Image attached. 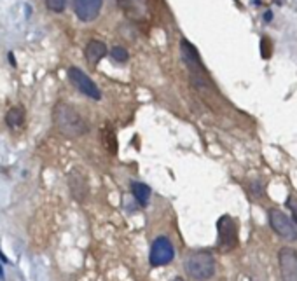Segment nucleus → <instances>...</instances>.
<instances>
[{"label": "nucleus", "mask_w": 297, "mask_h": 281, "mask_svg": "<svg viewBox=\"0 0 297 281\" xmlns=\"http://www.w3.org/2000/svg\"><path fill=\"white\" fill-rule=\"evenodd\" d=\"M54 124L61 134L68 138H77L87 133V122L82 116L68 103H58L54 107Z\"/></svg>", "instance_id": "1"}, {"label": "nucleus", "mask_w": 297, "mask_h": 281, "mask_svg": "<svg viewBox=\"0 0 297 281\" xmlns=\"http://www.w3.org/2000/svg\"><path fill=\"white\" fill-rule=\"evenodd\" d=\"M180 52H182V61L187 66L189 74H191V81L194 84L196 89L199 91H206L212 87V83H210L208 74H206V68L201 61L199 52L196 51V48L192 46L189 40L182 39L180 40Z\"/></svg>", "instance_id": "2"}, {"label": "nucleus", "mask_w": 297, "mask_h": 281, "mask_svg": "<svg viewBox=\"0 0 297 281\" xmlns=\"http://www.w3.org/2000/svg\"><path fill=\"white\" fill-rule=\"evenodd\" d=\"M215 259L210 251H192L185 259V273L194 281H208L215 276Z\"/></svg>", "instance_id": "3"}, {"label": "nucleus", "mask_w": 297, "mask_h": 281, "mask_svg": "<svg viewBox=\"0 0 297 281\" xmlns=\"http://www.w3.org/2000/svg\"><path fill=\"white\" fill-rule=\"evenodd\" d=\"M217 248L224 253L236 250L238 247V225L231 215H222L217 222Z\"/></svg>", "instance_id": "4"}, {"label": "nucleus", "mask_w": 297, "mask_h": 281, "mask_svg": "<svg viewBox=\"0 0 297 281\" xmlns=\"http://www.w3.org/2000/svg\"><path fill=\"white\" fill-rule=\"evenodd\" d=\"M267 218H269L271 229L275 231L280 238L285 239V241H290V243L297 241V225L294 224V220L287 215V213L273 208V210H269Z\"/></svg>", "instance_id": "5"}, {"label": "nucleus", "mask_w": 297, "mask_h": 281, "mask_svg": "<svg viewBox=\"0 0 297 281\" xmlns=\"http://www.w3.org/2000/svg\"><path fill=\"white\" fill-rule=\"evenodd\" d=\"M175 259V247L173 243L165 236H159L150 245V253H148V262L152 267H161V265L170 264Z\"/></svg>", "instance_id": "6"}, {"label": "nucleus", "mask_w": 297, "mask_h": 281, "mask_svg": "<svg viewBox=\"0 0 297 281\" xmlns=\"http://www.w3.org/2000/svg\"><path fill=\"white\" fill-rule=\"evenodd\" d=\"M68 79H70V83L75 86V89L82 93L84 96L95 99V101H100L101 99V93H100V89H98V86L95 84V81H93L89 75L84 74L81 68H77V66H70Z\"/></svg>", "instance_id": "7"}, {"label": "nucleus", "mask_w": 297, "mask_h": 281, "mask_svg": "<svg viewBox=\"0 0 297 281\" xmlns=\"http://www.w3.org/2000/svg\"><path fill=\"white\" fill-rule=\"evenodd\" d=\"M278 265L281 281H297V251L290 247H281L278 251Z\"/></svg>", "instance_id": "8"}, {"label": "nucleus", "mask_w": 297, "mask_h": 281, "mask_svg": "<svg viewBox=\"0 0 297 281\" xmlns=\"http://www.w3.org/2000/svg\"><path fill=\"white\" fill-rule=\"evenodd\" d=\"M75 16L84 23L95 21L100 16L101 7H103V0H72Z\"/></svg>", "instance_id": "9"}, {"label": "nucleus", "mask_w": 297, "mask_h": 281, "mask_svg": "<svg viewBox=\"0 0 297 281\" xmlns=\"http://www.w3.org/2000/svg\"><path fill=\"white\" fill-rule=\"evenodd\" d=\"M117 4L124 11V14L133 21H142L148 16L147 0H117Z\"/></svg>", "instance_id": "10"}, {"label": "nucleus", "mask_w": 297, "mask_h": 281, "mask_svg": "<svg viewBox=\"0 0 297 281\" xmlns=\"http://www.w3.org/2000/svg\"><path fill=\"white\" fill-rule=\"evenodd\" d=\"M84 52H86V60L89 65H98L107 56V46L101 40H89Z\"/></svg>", "instance_id": "11"}, {"label": "nucleus", "mask_w": 297, "mask_h": 281, "mask_svg": "<svg viewBox=\"0 0 297 281\" xmlns=\"http://www.w3.org/2000/svg\"><path fill=\"white\" fill-rule=\"evenodd\" d=\"M131 194H133V198H135L138 206H147L152 192H150V187H148L147 183L131 182Z\"/></svg>", "instance_id": "12"}, {"label": "nucleus", "mask_w": 297, "mask_h": 281, "mask_svg": "<svg viewBox=\"0 0 297 281\" xmlns=\"http://www.w3.org/2000/svg\"><path fill=\"white\" fill-rule=\"evenodd\" d=\"M70 190H72V196H74V199H77V201H84L87 196V185L86 182H84V178L81 177L79 173H74L70 175Z\"/></svg>", "instance_id": "13"}, {"label": "nucleus", "mask_w": 297, "mask_h": 281, "mask_svg": "<svg viewBox=\"0 0 297 281\" xmlns=\"http://www.w3.org/2000/svg\"><path fill=\"white\" fill-rule=\"evenodd\" d=\"M25 121V108L23 107H13L9 108L7 116H5V122H7L9 128H19Z\"/></svg>", "instance_id": "14"}, {"label": "nucleus", "mask_w": 297, "mask_h": 281, "mask_svg": "<svg viewBox=\"0 0 297 281\" xmlns=\"http://www.w3.org/2000/svg\"><path fill=\"white\" fill-rule=\"evenodd\" d=\"M110 56H112V60L116 61V63H126V61L130 60V52L122 48V46H116V48L110 51Z\"/></svg>", "instance_id": "15"}, {"label": "nucleus", "mask_w": 297, "mask_h": 281, "mask_svg": "<svg viewBox=\"0 0 297 281\" xmlns=\"http://www.w3.org/2000/svg\"><path fill=\"white\" fill-rule=\"evenodd\" d=\"M46 5L52 13H63L66 7V0H46Z\"/></svg>", "instance_id": "16"}, {"label": "nucleus", "mask_w": 297, "mask_h": 281, "mask_svg": "<svg viewBox=\"0 0 297 281\" xmlns=\"http://www.w3.org/2000/svg\"><path fill=\"white\" fill-rule=\"evenodd\" d=\"M248 190H250V194L253 196L255 199H262L264 198V185H262L261 182H250L248 183Z\"/></svg>", "instance_id": "17"}, {"label": "nucleus", "mask_w": 297, "mask_h": 281, "mask_svg": "<svg viewBox=\"0 0 297 281\" xmlns=\"http://www.w3.org/2000/svg\"><path fill=\"white\" fill-rule=\"evenodd\" d=\"M287 208L290 210V213H292L294 224L297 225V198L296 196H290V198L287 199Z\"/></svg>", "instance_id": "18"}, {"label": "nucleus", "mask_w": 297, "mask_h": 281, "mask_svg": "<svg viewBox=\"0 0 297 281\" xmlns=\"http://www.w3.org/2000/svg\"><path fill=\"white\" fill-rule=\"evenodd\" d=\"M271 19H273V13H271V11H267V13L264 14V21H267V23H269Z\"/></svg>", "instance_id": "19"}]
</instances>
